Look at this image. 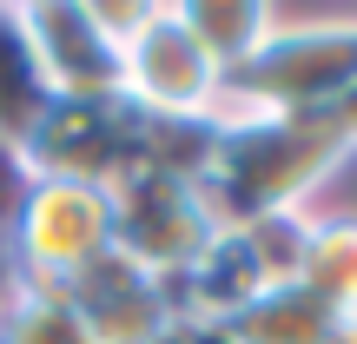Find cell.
<instances>
[{"label": "cell", "instance_id": "6da1fadb", "mask_svg": "<svg viewBox=\"0 0 357 344\" xmlns=\"http://www.w3.org/2000/svg\"><path fill=\"white\" fill-rule=\"evenodd\" d=\"M344 140L324 113H245L218 100V146L199 172V192L218 225L265 212H311L318 186L344 166Z\"/></svg>", "mask_w": 357, "mask_h": 344}, {"label": "cell", "instance_id": "7a4b0ae2", "mask_svg": "<svg viewBox=\"0 0 357 344\" xmlns=\"http://www.w3.org/2000/svg\"><path fill=\"white\" fill-rule=\"evenodd\" d=\"M357 87V13H318V20H284L271 40L225 73V106L245 113H331Z\"/></svg>", "mask_w": 357, "mask_h": 344}, {"label": "cell", "instance_id": "3957f363", "mask_svg": "<svg viewBox=\"0 0 357 344\" xmlns=\"http://www.w3.org/2000/svg\"><path fill=\"white\" fill-rule=\"evenodd\" d=\"M305 232H311V212H265V218L218 225L199 265L172 278L178 318H238L252 298L291 285L298 258H305Z\"/></svg>", "mask_w": 357, "mask_h": 344}, {"label": "cell", "instance_id": "277c9868", "mask_svg": "<svg viewBox=\"0 0 357 344\" xmlns=\"http://www.w3.org/2000/svg\"><path fill=\"white\" fill-rule=\"evenodd\" d=\"M106 199H113V252L166 285L199 265V252L218 232L199 179L185 172H126Z\"/></svg>", "mask_w": 357, "mask_h": 344}, {"label": "cell", "instance_id": "5b68a950", "mask_svg": "<svg viewBox=\"0 0 357 344\" xmlns=\"http://www.w3.org/2000/svg\"><path fill=\"white\" fill-rule=\"evenodd\" d=\"M119 93L166 119H205L225 100V73L185 33L172 0H146V20L119 40Z\"/></svg>", "mask_w": 357, "mask_h": 344}, {"label": "cell", "instance_id": "8992f818", "mask_svg": "<svg viewBox=\"0 0 357 344\" xmlns=\"http://www.w3.org/2000/svg\"><path fill=\"white\" fill-rule=\"evenodd\" d=\"M13 258H20L26 285H73L100 252H113V199L100 186H73V179H40L26 199L20 225L7 232Z\"/></svg>", "mask_w": 357, "mask_h": 344}, {"label": "cell", "instance_id": "52a82bcc", "mask_svg": "<svg viewBox=\"0 0 357 344\" xmlns=\"http://www.w3.org/2000/svg\"><path fill=\"white\" fill-rule=\"evenodd\" d=\"M20 27L33 40L40 80H47L53 100H106V93H119V40L100 27V7L40 0V7H20Z\"/></svg>", "mask_w": 357, "mask_h": 344}, {"label": "cell", "instance_id": "ba28073f", "mask_svg": "<svg viewBox=\"0 0 357 344\" xmlns=\"http://www.w3.org/2000/svg\"><path fill=\"white\" fill-rule=\"evenodd\" d=\"M66 305L86 318V331L100 344H159L178 324V298L166 278H153L146 265L119 252H100L73 285H60Z\"/></svg>", "mask_w": 357, "mask_h": 344}, {"label": "cell", "instance_id": "9c48e42d", "mask_svg": "<svg viewBox=\"0 0 357 344\" xmlns=\"http://www.w3.org/2000/svg\"><path fill=\"white\" fill-rule=\"evenodd\" d=\"M231 338L238 344H344L351 318L344 311H331L324 298H311L305 285H278V292L252 298V305L238 311V318H225Z\"/></svg>", "mask_w": 357, "mask_h": 344}, {"label": "cell", "instance_id": "30bf717a", "mask_svg": "<svg viewBox=\"0 0 357 344\" xmlns=\"http://www.w3.org/2000/svg\"><path fill=\"white\" fill-rule=\"evenodd\" d=\"M172 7L218 73H238L278 27V7H258V0H172Z\"/></svg>", "mask_w": 357, "mask_h": 344}, {"label": "cell", "instance_id": "8fae6325", "mask_svg": "<svg viewBox=\"0 0 357 344\" xmlns=\"http://www.w3.org/2000/svg\"><path fill=\"white\" fill-rule=\"evenodd\" d=\"M298 285L311 298H324L331 311L357 318V212H311Z\"/></svg>", "mask_w": 357, "mask_h": 344}, {"label": "cell", "instance_id": "7c38bea8", "mask_svg": "<svg viewBox=\"0 0 357 344\" xmlns=\"http://www.w3.org/2000/svg\"><path fill=\"white\" fill-rule=\"evenodd\" d=\"M47 106H53V93L40 80V60H33V40L20 27V7L0 0V133L7 140H26Z\"/></svg>", "mask_w": 357, "mask_h": 344}, {"label": "cell", "instance_id": "4fadbf2b", "mask_svg": "<svg viewBox=\"0 0 357 344\" xmlns=\"http://www.w3.org/2000/svg\"><path fill=\"white\" fill-rule=\"evenodd\" d=\"M0 344H100L86 331L66 292H47V285H26L7 311H0Z\"/></svg>", "mask_w": 357, "mask_h": 344}, {"label": "cell", "instance_id": "5bb4252c", "mask_svg": "<svg viewBox=\"0 0 357 344\" xmlns=\"http://www.w3.org/2000/svg\"><path fill=\"white\" fill-rule=\"evenodd\" d=\"M33 186H40V172H33V159H26V140H7V133H0V232L20 225Z\"/></svg>", "mask_w": 357, "mask_h": 344}, {"label": "cell", "instance_id": "9a60e30c", "mask_svg": "<svg viewBox=\"0 0 357 344\" xmlns=\"http://www.w3.org/2000/svg\"><path fill=\"white\" fill-rule=\"evenodd\" d=\"M159 344H238V338H231L225 318H178Z\"/></svg>", "mask_w": 357, "mask_h": 344}, {"label": "cell", "instance_id": "2e32d148", "mask_svg": "<svg viewBox=\"0 0 357 344\" xmlns=\"http://www.w3.org/2000/svg\"><path fill=\"white\" fill-rule=\"evenodd\" d=\"M20 292H26V278H20V258H13V239L0 232V311H7Z\"/></svg>", "mask_w": 357, "mask_h": 344}, {"label": "cell", "instance_id": "e0dca14e", "mask_svg": "<svg viewBox=\"0 0 357 344\" xmlns=\"http://www.w3.org/2000/svg\"><path fill=\"white\" fill-rule=\"evenodd\" d=\"M324 119H331V133L344 140V153H357V87H351V93H344V100H337Z\"/></svg>", "mask_w": 357, "mask_h": 344}]
</instances>
